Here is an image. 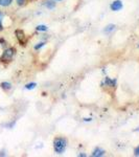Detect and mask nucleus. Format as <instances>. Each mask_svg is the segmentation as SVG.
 <instances>
[{"instance_id":"1","label":"nucleus","mask_w":139,"mask_h":157,"mask_svg":"<svg viewBox=\"0 0 139 157\" xmlns=\"http://www.w3.org/2000/svg\"><path fill=\"white\" fill-rule=\"evenodd\" d=\"M67 146V140L63 137H57L54 140V149L55 151V153L58 154H62L64 153L65 149Z\"/></svg>"},{"instance_id":"2","label":"nucleus","mask_w":139,"mask_h":157,"mask_svg":"<svg viewBox=\"0 0 139 157\" xmlns=\"http://www.w3.org/2000/svg\"><path fill=\"white\" fill-rule=\"evenodd\" d=\"M15 48H7L4 50V52L2 54V56L0 57V61L1 62H11L13 57L15 55Z\"/></svg>"},{"instance_id":"3","label":"nucleus","mask_w":139,"mask_h":157,"mask_svg":"<svg viewBox=\"0 0 139 157\" xmlns=\"http://www.w3.org/2000/svg\"><path fill=\"white\" fill-rule=\"evenodd\" d=\"M16 37H17V39H18V41L21 43V45L22 44L24 45L25 43H26V38H25V34H24L23 30L17 29L16 30Z\"/></svg>"},{"instance_id":"4","label":"nucleus","mask_w":139,"mask_h":157,"mask_svg":"<svg viewBox=\"0 0 139 157\" xmlns=\"http://www.w3.org/2000/svg\"><path fill=\"white\" fill-rule=\"evenodd\" d=\"M122 9V2L120 0H115L112 4H111V10L114 12H118Z\"/></svg>"},{"instance_id":"5","label":"nucleus","mask_w":139,"mask_h":157,"mask_svg":"<svg viewBox=\"0 0 139 157\" xmlns=\"http://www.w3.org/2000/svg\"><path fill=\"white\" fill-rule=\"evenodd\" d=\"M105 153L106 152L103 150V149H100V148H96L94 151H93V153H92V156H94V157H100V156H103L105 155Z\"/></svg>"},{"instance_id":"6","label":"nucleus","mask_w":139,"mask_h":157,"mask_svg":"<svg viewBox=\"0 0 139 157\" xmlns=\"http://www.w3.org/2000/svg\"><path fill=\"white\" fill-rule=\"evenodd\" d=\"M1 86L2 88H3L4 90H9L12 88V85H11V83H9V82H3V83H1Z\"/></svg>"},{"instance_id":"7","label":"nucleus","mask_w":139,"mask_h":157,"mask_svg":"<svg viewBox=\"0 0 139 157\" xmlns=\"http://www.w3.org/2000/svg\"><path fill=\"white\" fill-rule=\"evenodd\" d=\"M105 83H106V84H107L108 86H111V87H113V86L115 85L116 81H115V80H110L109 78H106Z\"/></svg>"},{"instance_id":"8","label":"nucleus","mask_w":139,"mask_h":157,"mask_svg":"<svg viewBox=\"0 0 139 157\" xmlns=\"http://www.w3.org/2000/svg\"><path fill=\"white\" fill-rule=\"evenodd\" d=\"M13 2V0H0V6H9Z\"/></svg>"},{"instance_id":"9","label":"nucleus","mask_w":139,"mask_h":157,"mask_svg":"<svg viewBox=\"0 0 139 157\" xmlns=\"http://www.w3.org/2000/svg\"><path fill=\"white\" fill-rule=\"evenodd\" d=\"M36 86H37L36 83H30V84H27L26 86H25V88H26V89H28V90H30V89H34Z\"/></svg>"},{"instance_id":"10","label":"nucleus","mask_w":139,"mask_h":157,"mask_svg":"<svg viewBox=\"0 0 139 157\" xmlns=\"http://www.w3.org/2000/svg\"><path fill=\"white\" fill-rule=\"evenodd\" d=\"M114 27H115V26H114V25H113V24L108 25V26L105 29V32H106V33H110L111 30H113V29H114Z\"/></svg>"},{"instance_id":"11","label":"nucleus","mask_w":139,"mask_h":157,"mask_svg":"<svg viewBox=\"0 0 139 157\" xmlns=\"http://www.w3.org/2000/svg\"><path fill=\"white\" fill-rule=\"evenodd\" d=\"M37 30L45 32V30H47V26H45V25H38V26H37Z\"/></svg>"},{"instance_id":"12","label":"nucleus","mask_w":139,"mask_h":157,"mask_svg":"<svg viewBox=\"0 0 139 157\" xmlns=\"http://www.w3.org/2000/svg\"><path fill=\"white\" fill-rule=\"evenodd\" d=\"M2 19H3V14L0 12V30H3V26H2Z\"/></svg>"},{"instance_id":"13","label":"nucleus","mask_w":139,"mask_h":157,"mask_svg":"<svg viewBox=\"0 0 139 157\" xmlns=\"http://www.w3.org/2000/svg\"><path fill=\"white\" fill-rule=\"evenodd\" d=\"M46 6H47V7H49V9H52V7L54 6V2H52V1H47Z\"/></svg>"},{"instance_id":"14","label":"nucleus","mask_w":139,"mask_h":157,"mask_svg":"<svg viewBox=\"0 0 139 157\" xmlns=\"http://www.w3.org/2000/svg\"><path fill=\"white\" fill-rule=\"evenodd\" d=\"M44 44H45L44 42L39 43V44H38V45H36V46H35V49H39V48H41L42 46H44Z\"/></svg>"},{"instance_id":"15","label":"nucleus","mask_w":139,"mask_h":157,"mask_svg":"<svg viewBox=\"0 0 139 157\" xmlns=\"http://www.w3.org/2000/svg\"><path fill=\"white\" fill-rule=\"evenodd\" d=\"M134 154H135V156H139V146L135 149V151H134Z\"/></svg>"},{"instance_id":"16","label":"nucleus","mask_w":139,"mask_h":157,"mask_svg":"<svg viewBox=\"0 0 139 157\" xmlns=\"http://www.w3.org/2000/svg\"><path fill=\"white\" fill-rule=\"evenodd\" d=\"M17 3H18L19 6H23L25 3V0H17Z\"/></svg>"}]
</instances>
